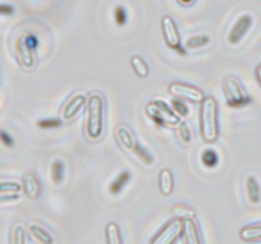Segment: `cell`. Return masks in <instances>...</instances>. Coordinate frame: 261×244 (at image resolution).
I'll return each mask as SVG.
<instances>
[{
	"label": "cell",
	"mask_w": 261,
	"mask_h": 244,
	"mask_svg": "<svg viewBox=\"0 0 261 244\" xmlns=\"http://www.w3.org/2000/svg\"><path fill=\"white\" fill-rule=\"evenodd\" d=\"M168 93L173 97L184 99V101L191 102V103H201L205 98L204 92L198 86L191 84L182 83V81H172L168 85Z\"/></svg>",
	"instance_id": "52a82bcc"
},
{
	"label": "cell",
	"mask_w": 261,
	"mask_h": 244,
	"mask_svg": "<svg viewBox=\"0 0 261 244\" xmlns=\"http://www.w3.org/2000/svg\"><path fill=\"white\" fill-rule=\"evenodd\" d=\"M13 243L14 244H23L25 241V231L23 229V226L18 225L14 228L13 231Z\"/></svg>",
	"instance_id": "4dcf8cb0"
},
{
	"label": "cell",
	"mask_w": 261,
	"mask_h": 244,
	"mask_svg": "<svg viewBox=\"0 0 261 244\" xmlns=\"http://www.w3.org/2000/svg\"><path fill=\"white\" fill-rule=\"evenodd\" d=\"M87 104V98L83 94H75L63 108V118L65 121L74 118L78 112Z\"/></svg>",
	"instance_id": "5bb4252c"
},
{
	"label": "cell",
	"mask_w": 261,
	"mask_h": 244,
	"mask_svg": "<svg viewBox=\"0 0 261 244\" xmlns=\"http://www.w3.org/2000/svg\"><path fill=\"white\" fill-rule=\"evenodd\" d=\"M161 30H162V36L166 45L171 50L176 51L180 55H186V50L182 47V42H181V36L180 32H178L177 24H176L175 19L172 17L163 15L161 18Z\"/></svg>",
	"instance_id": "5b68a950"
},
{
	"label": "cell",
	"mask_w": 261,
	"mask_h": 244,
	"mask_svg": "<svg viewBox=\"0 0 261 244\" xmlns=\"http://www.w3.org/2000/svg\"><path fill=\"white\" fill-rule=\"evenodd\" d=\"M64 172H65L64 163L61 160H55L51 165V179L55 185H60L63 182Z\"/></svg>",
	"instance_id": "cb8c5ba5"
},
{
	"label": "cell",
	"mask_w": 261,
	"mask_h": 244,
	"mask_svg": "<svg viewBox=\"0 0 261 244\" xmlns=\"http://www.w3.org/2000/svg\"><path fill=\"white\" fill-rule=\"evenodd\" d=\"M145 112H147L148 116L152 118V121L158 127H162L165 125H168V126H178L181 122L180 116L173 109H171L165 102L160 101V99L149 102L147 104Z\"/></svg>",
	"instance_id": "3957f363"
},
{
	"label": "cell",
	"mask_w": 261,
	"mask_h": 244,
	"mask_svg": "<svg viewBox=\"0 0 261 244\" xmlns=\"http://www.w3.org/2000/svg\"><path fill=\"white\" fill-rule=\"evenodd\" d=\"M212 38L209 35H196L191 36L185 41V47L188 50H196V48L205 47L211 43Z\"/></svg>",
	"instance_id": "7402d4cb"
},
{
	"label": "cell",
	"mask_w": 261,
	"mask_h": 244,
	"mask_svg": "<svg viewBox=\"0 0 261 244\" xmlns=\"http://www.w3.org/2000/svg\"><path fill=\"white\" fill-rule=\"evenodd\" d=\"M114 18H115V22H116L117 25H125L126 24V20H127V14H126V10L122 5H117L114 10Z\"/></svg>",
	"instance_id": "83f0119b"
},
{
	"label": "cell",
	"mask_w": 261,
	"mask_h": 244,
	"mask_svg": "<svg viewBox=\"0 0 261 244\" xmlns=\"http://www.w3.org/2000/svg\"><path fill=\"white\" fill-rule=\"evenodd\" d=\"M23 191V186L17 182H3L0 185V200L2 202L14 201L20 196Z\"/></svg>",
	"instance_id": "2e32d148"
},
{
	"label": "cell",
	"mask_w": 261,
	"mask_h": 244,
	"mask_svg": "<svg viewBox=\"0 0 261 244\" xmlns=\"http://www.w3.org/2000/svg\"><path fill=\"white\" fill-rule=\"evenodd\" d=\"M0 139H2V142L5 145V146L8 147L14 146V140H13V137L10 136L5 130H3V131L0 132Z\"/></svg>",
	"instance_id": "1f68e13d"
},
{
	"label": "cell",
	"mask_w": 261,
	"mask_h": 244,
	"mask_svg": "<svg viewBox=\"0 0 261 244\" xmlns=\"http://www.w3.org/2000/svg\"><path fill=\"white\" fill-rule=\"evenodd\" d=\"M184 241L186 244H200L201 238L200 233H199L198 223H196L195 218H184V230H182Z\"/></svg>",
	"instance_id": "7c38bea8"
},
{
	"label": "cell",
	"mask_w": 261,
	"mask_h": 244,
	"mask_svg": "<svg viewBox=\"0 0 261 244\" xmlns=\"http://www.w3.org/2000/svg\"><path fill=\"white\" fill-rule=\"evenodd\" d=\"M105 234H106V243L107 244H121L122 236L120 231V226L117 225L116 221H110L105 228Z\"/></svg>",
	"instance_id": "ac0fdd59"
},
{
	"label": "cell",
	"mask_w": 261,
	"mask_h": 244,
	"mask_svg": "<svg viewBox=\"0 0 261 244\" xmlns=\"http://www.w3.org/2000/svg\"><path fill=\"white\" fill-rule=\"evenodd\" d=\"M177 132H178V137H180V140L184 142V144L185 145L190 144L191 140H193V134H191L190 127H189V125L186 124V122H180Z\"/></svg>",
	"instance_id": "484cf974"
},
{
	"label": "cell",
	"mask_w": 261,
	"mask_h": 244,
	"mask_svg": "<svg viewBox=\"0 0 261 244\" xmlns=\"http://www.w3.org/2000/svg\"><path fill=\"white\" fill-rule=\"evenodd\" d=\"M252 23H254V17L251 14H242L239 19L236 20V23L233 24V27L231 28V30L228 32L227 36V42L231 46H236L244 40L245 36L247 35V32L251 28Z\"/></svg>",
	"instance_id": "ba28073f"
},
{
	"label": "cell",
	"mask_w": 261,
	"mask_h": 244,
	"mask_svg": "<svg viewBox=\"0 0 261 244\" xmlns=\"http://www.w3.org/2000/svg\"><path fill=\"white\" fill-rule=\"evenodd\" d=\"M200 132L206 144H214L218 140V102L214 97H205L200 103Z\"/></svg>",
	"instance_id": "6da1fadb"
},
{
	"label": "cell",
	"mask_w": 261,
	"mask_h": 244,
	"mask_svg": "<svg viewBox=\"0 0 261 244\" xmlns=\"http://www.w3.org/2000/svg\"><path fill=\"white\" fill-rule=\"evenodd\" d=\"M130 178H132V175H130V173L127 172V170L121 172L111 182V185H110V187H109V192L114 196L119 195V193L124 190V187L126 186V183L129 182Z\"/></svg>",
	"instance_id": "d6986e66"
},
{
	"label": "cell",
	"mask_w": 261,
	"mask_h": 244,
	"mask_svg": "<svg viewBox=\"0 0 261 244\" xmlns=\"http://www.w3.org/2000/svg\"><path fill=\"white\" fill-rule=\"evenodd\" d=\"M223 90L227 104L232 108H242L251 103V97L247 94L240 80L234 76H227L223 80Z\"/></svg>",
	"instance_id": "277c9868"
},
{
	"label": "cell",
	"mask_w": 261,
	"mask_h": 244,
	"mask_svg": "<svg viewBox=\"0 0 261 244\" xmlns=\"http://www.w3.org/2000/svg\"><path fill=\"white\" fill-rule=\"evenodd\" d=\"M172 109L178 114L180 117H188L189 116V107L184 102V99L177 98L172 99Z\"/></svg>",
	"instance_id": "4316f807"
},
{
	"label": "cell",
	"mask_w": 261,
	"mask_h": 244,
	"mask_svg": "<svg viewBox=\"0 0 261 244\" xmlns=\"http://www.w3.org/2000/svg\"><path fill=\"white\" fill-rule=\"evenodd\" d=\"M115 137H116L117 142H119L122 149L133 154V151H134V149L138 145V140L135 137L134 132L129 127L125 126V125H119L115 129Z\"/></svg>",
	"instance_id": "8fae6325"
},
{
	"label": "cell",
	"mask_w": 261,
	"mask_h": 244,
	"mask_svg": "<svg viewBox=\"0 0 261 244\" xmlns=\"http://www.w3.org/2000/svg\"><path fill=\"white\" fill-rule=\"evenodd\" d=\"M24 40H25V43H27L32 50H36V47L38 46V40L35 35H25Z\"/></svg>",
	"instance_id": "d6a6232c"
},
{
	"label": "cell",
	"mask_w": 261,
	"mask_h": 244,
	"mask_svg": "<svg viewBox=\"0 0 261 244\" xmlns=\"http://www.w3.org/2000/svg\"><path fill=\"white\" fill-rule=\"evenodd\" d=\"M240 239L245 243H256L261 241V223L260 224H249L240 229Z\"/></svg>",
	"instance_id": "e0dca14e"
},
{
	"label": "cell",
	"mask_w": 261,
	"mask_h": 244,
	"mask_svg": "<svg viewBox=\"0 0 261 244\" xmlns=\"http://www.w3.org/2000/svg\"><path fill=\"white\" fill-rule=\"evenodd\" d=\"M105 102L102 96L94 93L87 99L86 135L92 141H97L103 135Z\"/></svg>",
	"instance_id": "7a4b0ae2"
},
{
	"label": "cell",
	"mask_w": 261,
	"mask_h": 244,
	"mask_svg": "<svg viewBox=\"0 0 261 244\" xmlns=\"http://www.w3.org/2000/svg\"><path fill=\"white\" fill-rule=\"evenodd\" d=\"M255 76H256L257 83H259L261 86V64H259V65L256 66V69H255Z\"/></svg>",
	"instance_id": "e575fe53"
},
{
	"label": "cell",
	"mask_w": 261,
	"mask_h": 244,
	"mask_svg": "<svg viewBox=\"0 0 261 244\" xmlns=\"http://www.w3.org/2000/svg\"><path fill=\"white\" fill-rule=\"evenodd\" d=\"M0 13L3 15H12L14 13V8L9 4H2L0 5Z\"/></svg>",
	"instance_id": "836d02e7"
},
{
	"label": "cell",
	"mask_w": 261,
	"mask_h": 244,
	"mask_svg": "<svg viewBox=\"0 0 261 244\" xmlns=\"http://www.w3.org/2000/svg\"><path fill=\"white\" fill-rule=\"evenodd\" d=\"M37 126L40 129H56V127L61 126V121L58 118H45L40 119L37 122Z\"/></svg>",
	"instance_id": "f546056e"
},
{
	"label": "cell",
	"mask_w": 261,
	"mask_h": 244,
	"mask_svg": "<svg viewBox=\"0 0 261 244\" xmlns=\"http://www.w3.org/2000/svg\"><path fill=\"white\" fill-rule=\"evenodd\" d=\"M218 162H219V157L218 154H217L216 150L206 149L204 150L203 154H201V163H203L206 168L217 167Z\"/></svg>",
	"instance_id": "d4e9b609"
},
{
	"label": "cell",
	"mask_w": 261,
	"mask_h": 244,
	"mask_svg": "<svg viewBox=\"0 0 261 244\" xmlns=\"http://www.w3.org/2000/svg\"><path fill=\"white\" fill-rule=\"evenodd\" d=\"M172 214L176 216V218H188V216L194 215V211L191 208H189L188 206L185 205H176L175 207H172Z\"/></svg>",
	"instance_id": "f1b7e54d"
},
{
	"label": "cell",
	"mask_w": 261,
	"mask_h": 244,
	"mask_svg": "<svg viewBox=\"0 0 261 244\" xmlns=\"http://www.w3.org/2000/svg\"><path fill=\"white\" fill-rule=\"evenodd\" d=\"M130 65H132L133 70L137 74L139 78H147L149 75V66L145 63V60L140 56L135 55L130 58Z\"/></svg>",
	"instance_id": "44dd1931"
},
{
	"label": "cell",
	"mask_w": 261,
	"mask_h": 244,
	"mask_svg": "<svg viewBox=\"0 0 261 244\" xmlns=\"http://www.w3.org/2000/svg\"><path fill=\"white\" fill-rule=\"evenodd\" d=\"M133 154H134L135 157H137L138 159L143 163V164L147 165V167H150V165L154 163V157H153L152 152H150L147 147H144L143 145H140L139 142H138L137 147L134 149Z\"/></svg>",
	"instance_id": "603a6c76"
},
{
	"label": "cell",
	"mask_w": 261,
	"mask_h": 244,
	"mask_svg": "<svg viewBox=\"0 0 261 244\" xmlns=\"http://www.w3.org/2000/svg\"><path fill=\"white\" fill-rule=\"evenodd\" d=\"M22 186L25 197L30 198V200L35 201L40 198V196L42 195V185H41L38 177L32 170H28V172L24 173L22 179Z\"/></svg>",
	"instance_id": "30bf717a"
},
{
	"label": "cell",
	"mask_w": 261,
	"mask_h": 244,
	"mask_svg": "<svg viewBox=\"0 0 261 244\" xmlns=\"http://www.w3.org/2000/svg\"><path fill=\"white\" fill-rule=\"evenodd\" d=\"M15 51H17L19 65L22 66L23 70L32 71L36 66L35 50H32V48L25 43L24 36H20V37H18V40L15 41Z\"/></svg>",
	"instance_id": "9c48e42d"
},
{
	"label": "cell",
	"mask_w": 261,
	"mask_h": 244,
	"mask_svg": "<svg viewBox=\"0 0 261 244\" xmlns=\"http://www.w3.org/2000/svg\"><path fill=\"white\" fill-rule=\"evenodd\" d=\"M184 219L175 218L163 226L154 236L149 240L150 244H172L182 235Z\"/></svg>",
	"instance_id": "8992f818"
},
{
	"label": "cell",
	"mask_w": 261,
	"mask_h": 244,
	"mask_svg": "<svg viewBox=\"0 0 261 244\" xmlns=\"http://www.w3.org/2000/svg\"><path fill=\"white\" fill-rule=\"evenodd\" d=\"M245 190H246V197L250 205L257 206L261 202V187L257 178L254 174L247 175L245 180Z\"/></svg>",
	"instance_id": "4fadbf2b"
},
{
	"label": "cell",
	"mask_w": 261,
	"mask_h": 244,
	"mask_svg": "<svg viewBox=\"0 0 261 244\" xmlns=\"http://www.w3.org/2000/svg\"><path fill=\"white\" fill-rule=\"evenodd\" d=\"M195 2L196 0H177L178 4L182 5V7H190V5H193Z\"/></svg>",
	"instance_id": "d590c367"
},
{
	"label": "cell",
	"mask_w": 261,
	"mask_h": 244,
	"mask_svg": "<svg viewBox=\"0 0 261 244\" xmlns=\"http://www.w3.org/2000/svg\"><path fill=\"white\" fill-rule=\"evenodd\" d=\"M28 229H30V233L32 234L33 238H35L37 241H40V243L42 244L54 243V239L53 236H51V234H48L42 226L37 225V224H31V225L28 226Z\"/></svg>",
	"instance_id": "ffe728a7"
},
{
	"label": "cell",
	"mask_w": 261,
	"mask_h": 244,
	"mask_svg": "<svg viewBox=\"0 0 261 244\" xmlns=\"http://www.w3.org/2000/svg\"><path fill=\"white\" fill-rule=\"evenodd\" d=\"M158 188L163 196H171L175 190V178L173 173L168 168H163L158 174Z\"/></svg>",
	"instance_id": "9a60e30c"
}]
</instances>
